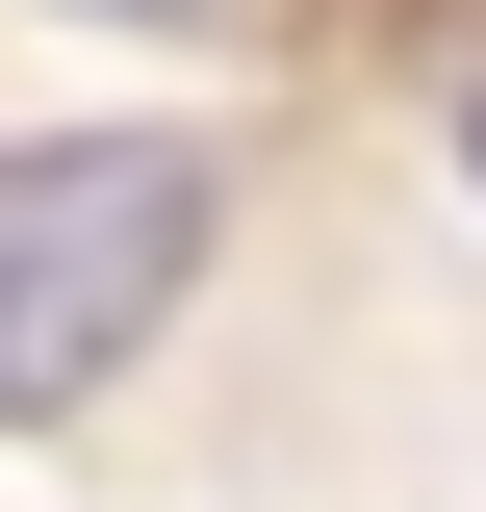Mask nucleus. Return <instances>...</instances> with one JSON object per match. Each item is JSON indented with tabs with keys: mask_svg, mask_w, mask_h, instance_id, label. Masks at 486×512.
Returning <instances> with one entry per match:
<instances>
[{
	"mask_svg": "<svg viewBox=\"0 0 486 512\" xmlns=\"http://www.w3.org/2000/svg\"><path fill=\"white\" fill-rule=\"evenodd\" d=\"M103 26H180V0H103Z\"/></svg>",
	"mask_w": 486,
	"mask_h": 512,
	"instance_id": "7ed1b4c3",
	"label": "nucleus"
},
{
	"mask_svg": "<svg viewBox=\"0 0 486 512\" xmlns=\"http://www.w3.org/2000/svg\"><path fill=\"white\" fill-rule=\"evenodd\" d=\"M180 282H205V154L180 128H52V154H0V410L128 384Z\"/></svg>",
	"mask_w": 486,
	"mask_h": 512,
	"instance_id": "f257e3e1",
	"label": "nucleus"
},
{
	"mask_svg": "<svg viewBox=\"0 0 486 512\" xmlns=\"http://www.w3.org/2000/svg\"><path fill=\"white\" fill-rule=\"evenodd\" d=\"M461 180H486V77H461Z\"/></svg>",
	"mask_w": 486,
	"mask_h": 512,
	"instance_id": "f03ea898",
	"label": "nucleus"
}]
</instances>
